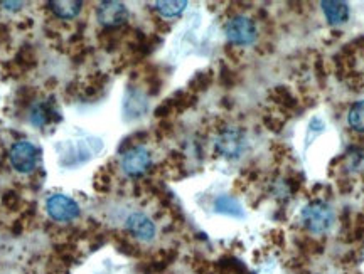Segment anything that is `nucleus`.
I'll list each match as a JSON object with an SVG mask.
<instances>
[{"label":"nucleus","instance_id":"nucleus-7","mask_svg":"<svg viewBox=\"0 0 364 274\" xmlns=\"http://www.w3.org/2000/svg\"><path fill=\"white\" fill-rule=\"evenodd\" d=\"M127 231L130 236H134L135 239L142 241V243H150L156 237V224L152 222V219L145 216L142 212H134L132 216L127 217L125 222Z\"/></svg>","mask_w":364,"mask_h":274},{"label":"nucleus","instance_id":"nucleus-9","mask_svg":"<svg viewBox=\"0 0 364 274\" xmlns=\"http://www.w3.org/2000/svg\"><path fill=\"white\" fill-rule=\"evenodd\" d=\"M58 109L54 108V103L51 102H39L34 103L33 108L29 111V121L31 125L36 128H43L49 123L58 121Z\"/></svg>","mask_w":364,"mask_h":274},{"label":"nucleus","instance_id":"nucleus-4","mask_svg":"<svg viewBox=\"0 0 364 274\" xmlns=\"http://www.w3.org/2000/svg\"><path fill=\"white\" fill-rule=\"evenodd\" d=\"M39 150L29 141H17L12 145L11 152H9V160L11 165L16 172L19 173H33L38 167Z\"/></svg>","mask_w":364,"mask_h":274},{"label":"nucleus","instance_id":"nucleus-5","mask_svg":"<svg viewBox=\"0 0 364 274\" xmlns=\"http://www.w3.org/2000/svg\"><path fill=\"white\" fill-rule=\"evenodd\" d=\"M46 211L58 222H71L80 217V205L65 194H54L46 200Z\"/></svg>","mask_w":364,"mask_h":274},{"label":"nucleus","instance_id":"nucleus-6","mask_svg":"<svg viewBox=\"0 0 364 274\" xmlns=\"http://www.w3.org/2000/svg\"><path fill=\"white\" fill-rule=\"evenodd\" d=\"M97 19L107 29H117V27H122L129 21V9L122 2L107 0V2H102L97 7Z\"/></svg>","mask_w":364,"mask_h":274},{"label":"nucleus","instance_id":"nucleus-13","mask_svg":"<svg viewBox=\"0 0 364 274\" xmlns=\"http://www.w3.org/2000/svg\"><path fill=\"white\" fill-rule=\"evenodd\" d=\"M186 7H188L186 0H161V2H156V11L166 19L179 17L186 11Z\"/></svg>","mask_w":364,"mask_h":274},{"label":"nucleus","instance_id":"nucleus-17","mask_svg":"<svg viewBox=\"0 0 364 274\" xmlns=\"http://www.w3.org/2000/svg\"><path fill=\"white\" fill-rule=\"evenodd\" d=\"M2 6L6 7V9H9V11H17V9H21L22 6H24V4L22 2H2Z\"/></svg>","mask_w":364,"mask_h":274},{"label":"nucleus","instance_id":"nucleus-1","mask_svg":"<svg viewBox=\"0 0 364 274\" xmlns=\"http://www.w3.org/2000/svg\"><path fill=\"white\" fill-rule=\"evenodd\" d=\"M300 222L312 234H326L334 224V211L322 200H312L300 212Z\"/></svg>","mask_w":364,"mask_h":274},{"label":"nucleus","instance_id":"nucleus-8","mask_svg":"<svg viewBox=\"0 0 364 274\" xmlns=\"http://www.w3.org/2000/svg\"><path fill=\"white\" fill-rule=\"evenodd\" d=\"M243 133H241L240 130H236V128H226V130H223L220 136L216 138L218 153H221L223 157L226 158L238 157L241 150H243Z\"/></svg>","mask_w":364,"mask_h":274},{"label":"nucleus","instance_id":"nucleus-15","mask_svg":"<svg viewBox=\"0 0 364 274\" xmlns=\"http://www.w3.org/2000/svg\"><path fill=\"white\" fill-rule=\"evenodd\" d=\"M348 123L354 131H358V133H364V99L363 102L354 103L353 106L349 108Z\"/></svg>","mask_w":364,"mask_h":274},{"label":"nucleus","instance_id":"nucleus-3","mask_svg":"<svg viewBox=\"0 0 364 274\" xmlns=\"http://www.w3.org/2000/svg\"><path fill=\"white\" fill-rule=\"evenodd\" d=\"M226 39L233 45L247 48L252 45L258 38V31L255 22L247 16H235L225 26Z\"/></svg>","mask_w":364,"mask_h":274},{"label":"nucleus","instance_id":"nucleus-16","mask_svg":"<svg viewBox=\"0 0 364 274\" xmlns=\"http://www.w3.org/2000/svg\"><path fill=\"white\" fill-rule=\"evenodd\" d=\"M19 202H21V199H19V195L16 194V192H7V194H4L2 204L6 205V207L14 209V207H17V204H19Z\"/></svg>","mask_w":364,"mask_h":274},{"label":"nucleus","instance_id":"nucleus-11","mask_svg":"<svg viewBox=\"0 0 364 274\" xmlns=\"http://www.w3.org/2000/svg\"><path fill=\"white\" fill-rule=\"evenodd\" d=\"M83 2L80 0H54L49 2V9L58 19L61 21H73L80 16Z\"/></svg>","mask_w":364,"mask_h":274},{"label":"nucleus","instance_id":"nucleus-10","mask_svg":"<svg viewBox=\"0 0 364 274\" xmlns=\"http://www.w3.org/2000/svg\"><path fill=\"white\" fill-rule=\"evenodd\" d=\"M322 12H324L327 22L331 26L344 24L349 19V6L346 2H338V0H324L321 2Z\"/></svg>","mask_w":364,"mask_h":274},{"label":"nucleus","instance_id":"nucleus-12","mask_svg":"<svg viewBox=\"0 0 364 274\" xmlns=\"http://www.w3.org/2000/svg\"><path fill=\"white\" fill-rule=\"evenodd\" d=\"M215 211L218 214H225V216H231V217H243V207L241 204L231 195H220L215 200Z\"/></svg>","mask_w":364,"mask_h":274},{"label":"nucleus","instance_id":"nucleus-14","mask_svg":"<svg viewBox=\"0 0 364 274\" xmlns=\"http://www.w3.org/2000/svg\"><path fill=\"white\" fill-rule=\"evenodd\" d=\"M135 106H136V111L144 113L145 109H147V102H145V98L142 94L139 93V91H129L127 93V98H125V113L129 116H135Z\"/></svg>","mask_w":364,"mask_h":274},{"label":"nucleus","instance_id":"nucleus-2","mask_svg":"<svg viewBox=\"0 0 364 274\" xmlns=\"http://www.w3.org/2000/svg\"><path fill=\"white\" fill-rule=\"evenodd\" d=\"M122 170L130 179H139L145 175L152 167V155L142 145H134V147L124 150L120 162Z\"/></svg>","mask_w":364,"mask_h":274}]
</instances>
